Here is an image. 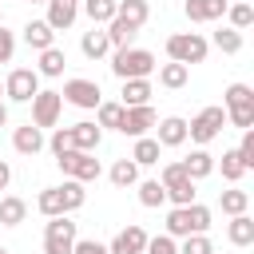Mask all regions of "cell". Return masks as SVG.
<instances>
[{
  "label": "cell",
  "instance_id": "cell-31",
  "mask_svg": "<svg viewBox=\"0 0 254 254\" xmlns=\"http://www.w3.org/2000/svg\"><path fill=\"white\" fill-rule=\"evenodd\" d=\"M79 8H83V16L91 20V28H103V24L115 20V0H83Z\"/></svg>",
  "mask_w": 254,
  "mask_h": 254
},
{
  "label": "cell",
  "instance_id": "cell-5",
  "mask_svg": "<svg viewBox=\"0 0 254 254\" xmlns=\"http://www.w3.org/2000/svg\"><path fill=\"white\" fill-rule=\"evenodd\" d=\"M206 52H210V44H206V36H198V32H175V36H167V56H171V64L190 67V64H202Z\"/></svg>",
  "mask_w": 254,
  "mask_h": 254
},
{
  "label": "cell",
  "instance_id": "cell-12",
  "mask_svg": "<svg viewBox=\"0 0 254 254\" xmlns=\"http://www.w3.org/2000/svg\"><path fill=\"white\" fill-rule=\"evenodd\" d=\"M60 111H64V99H60V91H36L32 95V127H56L60 123Z\"/></svg>",
  "mask_w": 254,
  "mask_h": 254
},
{
  "label": "cell",
  "instance_id": "cell-24",
  "mask_svg": "<svg viewBox=\"0 0 254 254\" xmlns=\"http://www.w3.org/2000/svg\"><path fill=\"white\" fill-rule=\"evenodd\" d=\"M64 67H67V56H64V48H48V52H40L36 75H40V79H56V75H64Z\"/></svg>",
  "mask_w": 254,
  "mask_h": 254
},
{
  "label": "cell",
  "instance_id": "cell-7",
  "mask_svg": "<svg viewBox=\"0 0 254 254\" xmlns=\"http://www.w3.org/2000/svg\"><path fill=\"white\" fill-rule=\"evenodd\" d=\"M222 127H226V111H222V107H202V111L187 123V139L198 143V147H206V143H214V139L222 135Z\"/></svg>",
  "mask_w": 254,
  "mask_h": 254
},
{
  "label": "cell",
  "instance_id": "cell-4",
  "mask_svg": "<svg viewBox=\"0 0 254 254\" xmlns=\"http://www.w3.org/2000/svg\"><path fill=\"white\" fill-rule=\"evenodd\" d=\"M222 111H226V123H234L238 131H250L254 127V87L250 83H230L222 91Z\"/></svg>",
  "mask_w": 254,
  "mask_h": 254
},
{
  "label": "cell",
  "instance_id": "cell-42",
  "mask_svg": "<svg viewBox=\"0 0 254 254\" xmlns=\"http://www.w3.org/2000/svg\"><path fill=\"white\" fill-rule=\"evenodd\" d=\"M234 151H238V159H242V167L250 171V167H254V127H250V131H242V143H238Z\"/></svg>",
  "mask_w": 254,
  "mask_h": 254
},
{
  "label": "cell",
  "instance_id": "cell-27",
  "mask_svg": "<svg viewBox=\"0 0 254 254\" xmlns=\"http://www.w3.org/2000/svg\"><path fill=\"white\" fill-rule=\"evenodd\" d=\"M250 24H254V4H250V0H230V4H226V28L246 32Z\"/></svg>",
  "mask_w": 254,
  "mask_h": 254
},
{
  "label": "cell",
  "instance_id": "cell-41",
  "mask_svg": "<svg viewBox=\"0 0 254 254\" xmlns=\"http://www.w3.org/2000/svg\"><path fill=\"white\" fill-rule=\"evenodd\" d=\"M48 147H52V155H56V159H60V155H67V151H71V131H67V127H56V131H52V139H48Z\"/></svg>",
  "mask_w": 254,
  "mask_h": 254
},
{
  "label": "cell",
  "instance_id": "cell-29",
  "mask_svg": "<svg viewBox=\"0 0 254 254\" xmlns=\"http://www.w3.org/2000/svg\"><path fill=\"white\" fill-rule=\"evenodd\" d=\"M103 32H107L111 52H115V48H131V40L139 36V28H131V24H127V20H119V16H115L111 24H103Z\"/></svg>",
  "mask_w": 254,
  "mask_h": 254
},
{
  "label": "cell",
  "instance_id": "cell-46",
  "mask_svg": "<svg viewBox=\"0 0 254 254\" xmlns=\"http://www.w3.org/2000/svg\"><path fill=\"white\" fill-rule=\"evenodd\" d=\"M4 123H8V103L0 99V127H4Z\"/></svg>",
  "mask_w": 254,
  "mask_h": 254
},
{
  "label": "cell",
  "instance_id": "cell-15",
  "mask_svg": "<svg viewBox=\"0 0 254 254\" xmlns=\"http://www.w3.org/2000/svg\"><path fill=\"white\" fill-rule=\"evenodd\" d=\"M226 4H230V0H187L183 12H187L190 24H214V20L226 16Z\"/></svg>",
  "mask_w": 254,
  "mask_h": 254
},
{
  "label": "cell",
  "instance_id": "cell-32",
  "mask_svg": "<svg viewBox=\"0 0 254 254\" xmlns=\"http://www.w3.org/2000/svg\"><path fill=\"white\" fill-rule=\"evenodd\" d=\"M95 123H99V131H119V123H123V103L103 99V103L95 107Z\"/></svg>",
  "mask_w": 254,
  "mask_h": 254
},
{
  "label": "cell",
  "instance_id": "cell-51",
  "mask_svg": "<svg viewBox=\"0 0 254 254\" xmlns=\"http://www.w3.org/2000/svg\"><path fill=\"white\" fill-rule=\"evenodd\" d=\"M0 254H8V250H4V246H0Z\"/></svg>",
  "mask_w": 254,
  "mask_h": 254
},
{
  "label": "cell",
  "instance_id": "cell-48",
  "mask_svg": "<svg viewBox=\"0 0 254 254\" xmlns=\"http://www.w3.org/2000/svg\"><path fill=\"white\" fill-rule=\"evenodd\" d=\"M0 24H4V8H0Z\"/></svg>",
  "mask_w": 254,
  "mask_h": 254
},
{
  "label": "cell",
  "instance_id": "cell-17",
  "mask_svg": "<svg viewBox=\"0 0 254 254\" xmlns=\"http://www.w3.org/2000/svg\"><path fill=\"white\" fill-rule=\"evenodd\" d=\"M44 147H48V139H44V131H40V127L24 123V127H16V131H12V151H16V155H28V159H32V155H40Z\"/></svg>",
  "mask_w": 254,
  "mask_h": 254
},
{
  "label": "cell",
  "instance_id": "cell-30",
  "mask_svg": "<svg viewBox=\"0 0 254 254\" xmlns=\"http://www.w3.org/2000/svg\"><path fill=\"white\" fill-rule=\"evenodd\" d=\"M79 52H83L87 60H103V56L111 52V44H107V32H103V28H91V32H83V40H79Z\"/></svg>",
  "mask_w": 254,
  "mask_h": 254
},
{
  "label": "cell",
  "instance_id": "cell-40",
  "mask_svg": "<svg viewBox=\"0 0 254 254\" xmlns=\"http://www.w3.org/2000/svg\"><path fill=\"white\" fill-rule=\"evenodd\" d=\"M143 254H179V242L171 234H155V238H147Z\"/></svg>",
  "mask_w": 254,
  "mask_h": 254
},
{
  "label": "cell",
  "instance_id": "cell-26",
  "mask_svg": "<svg viewBox=\"0 0 254 254\" xmlns=\"http://www.w3.org/2000/svg\"><path fill=\"white\" fill-rule=\"evenodd\" d=\"M159 155H163V147L155 143V135H143V139H135V147H131V163L135 167H155L159 163Z\"/></svg>",
  "mask_w": 254,
  "mask_h": 254
},
{
  "label": "cell",
  "instance_id": "cell-13",
  "mask_svg": "<svg viewBox=\"0 0 254 254\" xmlns=\"http://www.w3.org/2000/svg\"><path fill=\"white\" fill-rule=\"evenodd\" d=\"M155 123H159V115H155L151 103H143V107H123V123H119V131L131 135V139H143V135H151Z\"/></svg>",
  "mask_w": 254,
  "mask_h": 254
},
{
  "label": "cell",
  "instance_id": "cell-3",
  "mask_svg": "<svg viewBox=\"0 0 254 254\" xmlns=\"http://www.w3.org/2000/svg\"><path fill=\"white\" fill-rule=\"evenodd\" d=\"M155 56L147 52V48H115V56H111V75L115 79H151L155 75Z\"/></svg>",
  "mask_w": 254,
  "mask_h": 254
},
{
  "label": "cell",
  "instance_id": "cell-21",
  "mask_svg": "<svg viewBox=\"0 0 254 254\" xmlns=\"http://www.w3.org/2000/svg\"><path fill=\"white\" fill-rule=\"evenodd\" d=\"M67 131H71V151H95V147L103 143V131H99V123H91V119L71 123Z\"/></svg>",
  "mask_w": 254,
  "mask_h": 254
},
{
  "label": "cell",
  "instance_id": "cell-39",
  "mask_svg": "<svg viewBox=\"0 0 254 254\" xmlns=\"http://www.w3.org/2000/svg\"><path fill=\"white\" fill-rule=\"evenodd\" d=\"M179 254H214V242L210 234H187L179 238Z\"/></svg>",
  "mask_w": 254,
  "mask_h": 254
},
{
  "label": "cell",
  "instance_id": "cell-1",
  "mask_svg": "<svg viewBox=\"0 0 254 254\" xmlns=\"http://www.w3.org/2000/svg\"><path fill=\"white\" fill-rule=\"evenodd\" d=\"M83 202H87V190H83V183H75V179H64L60 187H44V190H40V198H36V210H40L44 218H60V214H75Z\"/></svg>",
  "mask_w": 254,
  "mask_h": 254
},
{
  "label": "cell",
  "instance_id": "cell-22",
  "mask_svg": "<svg viewBox=\"0 0 254 254\" xmlns=\"http://www.w3.org/2000/svg\"><path fill=\"white\" fill-rule=\"evenodd\" d=\"M226 238H230V246H254V218L250 214H234L230 222H226Z\"/></svg>",
  "mask_w": 254,
  "mask_h": 254
},
{
  "label": "cell",
  "instance_id": "cell-9",
  "mask_svg": "<svg viewBox=\"0 0 254 254\" xmlns=\"http://www.w3.org/2000/svg\"><path fill=\"white\" fill-rule=\"evenodd\" d=\"M159 183H163V190H167V202H175V206H190L194 202V183L183 175V167L179 163H163V171H159Z\"/></svg>",
  "mask_w": 254,
  "mask_h": 254
},
{
  "label": "cell",
  "instance_id": "cell-23",
  "mask_svg": "<svg viewBox=\"0 0 254 254\" xmlns=\"http://www.w3.org/2000/svg\"><path fill=\"white\" fill-rule=\"evenodd\" d=\"M115 16L127 20L131 28H143L151 20V4L147 0H115Z\"/></svg>",
  "mask_w": 254,
  "mask_h": 254
},
{
  "label": "cell",
  "instance_id": "cell-45",
  "mask_svg": "<svg viewBox=\"0 0 254 254\" xmlns=\"http://www.w3.org/2000/svg\"><path fill=\"white\" fill-rule=\"evenodd\" d=\"M8 183H12V167L0 159V190H8Z\"/></svg>",
  "mask_w": 254,
  "mask_h": 254
},
{
  "label": "cell",
  "instance_id": "cell-11",
  "mask_svg": "<svg viewBox=\"0 0 254 254\" xmlns=\"http://www.w3.org/2000/svg\"><path fill=\"white\" fill-rule=\"evenodd\" d=\"M36 91H40L36 67H12V71H8V79H4V99H12V103H32Z\"/></svg>",
  "mask_w": 254,
  "mask_h": 254
},
{
  "label": "cell",
  "instance_id": "cell-38",
  "mask_svg": "<svg viewBox=\"0 0 254 254\" xmlns=\"http://www.w3.org/2000/svg\"><path fill=\"white\" fill-rule=\"evenodd\" d=\"M214 167H222V179L226 183H234L238 187V179L246 175V167H242V159H238V151L230 147V151H222V163H214Z\"/></svg>",
  "mask_w": 254,
  "mask_h": 254
},
{
  "label": "cell",
  "instance_id": "cell-47",
  "mask_svg": "<svg viewBox=\"0 0 254 254\" xmlns=\"http://www.w3.org/2000/svg\"><path fill=\"white\" fill-rule=\"evenodd\" d=\"M28 4H48V0H28Z\"/></svg>",
  "mask_w": 254,
  "mask_h": 254
},
{
  "label": "cell",
  "instance_id": "cell-50",
  "mask_svg": "<svg viewBox=\"0 0 254 254\" xmlns=\"http://www.w3.org/2000/svg\"><path fill=\"white\" fill-rule=\"evenodd\" d=\"M71 4H83V0H71Z\"/></svg>",
  "mask_w": 254,
  "mask_h": 254
},
{
  "label": "cell",
  "instance_id": "cell-33",
  "mask_svg": "<svg viewBox=\"0 0 254 254\" xmlns=\"http://www.w3.org/2000/svg\"><path fill=\"white\" fill-rule=\"evenodd\" d=\"M218 206H222V214H230V218H234V214H246V210H250V194L238 190V187H230V190L218 194Z\"/></svg>",
  "mask_w": 254,
  "mask_h": 254
},
{
  "label": "cell",
  "instance_id": "cell-49",
  "mask_svg": "<svg viewBox=\"0 0 254 254\" xmlns=\"http://www.w3.org/2000/svg\"><path fill=\"white\" fill-rule=\"evenodd\" d=\"M0 95H4V83H0Z\"/></svg>",
  "mask_w": 254,
  "mask_h": 254
},
{
  "label": "cell",
  "instance_id": "cell-36",
  "mask_svg": "<svg viewBox=\"0 0 254 254\" xmlns=\"http://www.w3.org/2000/svg\"><path fill=\"white\" fill-rule=\"evenodd\" d=\"M107 179H111L115 187H135V183H139V167H135L131 159H115L111 171H107Z\"/></svg>",
  "mask_w": 254,
  "mask_h": 254
},
{
  "label": "cell",
  "instance_id": "cell-6",
  "mask_svg": "<svg viewBox=\"0 0 254 254\" xmlns=\"http://www.w3.org/2000/svg\"><path fill=\"white\" fill-rule=\"evenodd\" d=\"M75 238H79V222H71L67 214L44 222V254H71Z\"/></svg>",
  "mask_w": 254,
  "mask_h": 254
},
{
  "label": "cell",
  "instance_id": "cell-25",
  "mask_svg": "<svg viewBox=\"0 0 254 254\" xmlns=\"http://www.w3.org/2000/svg\"><path fill=\"white\" fill-rule=\"evenodd\" d=\"M151 95H155V87H151V79H123V107H143V103H151Z\"/></svg>",
  "mask_w": 254,
  "mask_h": 254
},
{
  "label": "cell",
  "instance_id": "cell-37",
  "mask_svg": "<svg viewBox=\"0 0 254 254\" xmlns=\"http://www.w3.org/2000/svg\"><path fill=\"white\" fill-rule=\"evenodd\" d=\"M135 187H139V202H143L147 210H155V206L167 202V190H163L159 179H143V183H135Z\"/></svg>",
  "mask_w": 254,
  "mask_h": 254
},
{
  "label": "cell",
  "instance_id": "cell-43",
  "mask_svg": "<svg viewBox=\"0 0 254 254\" xmlns=\"http://www.w3.org/2000/svg\"><path fill=\"white\" fill-rule=\"evenodd\" d=\"M12 56H16V32L0 24V64H12Z\"/></svg>",
  "mask_w": 254,
  "mask_h": 254
},
{
  "label": "cell",
  "instance_id": "cell-2",
  "mask_svg": "<svg viewBox=\"0 0 254 254\" xmlns=\"http://www.w3.org/2000/svg\"><path fill=\"white\" fill-rule=\"evenodd\" d=\"M206 230H210V206L190 202V206H171L167 210V230L163 234H171L175 242L187 238V234H206Z\"/></svg>",
  "mask_w": 254,
  "mask_h": 254
},
{
  "label": "cell",
  "instance_id": "cell-35",
  "mask_svg": "<svg viewBox=\"0 0 254 254\" xmlns=\"http://www.w3.org/2000/svg\"><path fill=\"white\" fill-rule=\"evenodd\" d=\"M187 79H190V67H183V64H163V67H159V83H163L167 91L187 87Z\"/></svg>",
  "mask_w": 254,
  "mask_h": 254
},
{
  "label": "cell",
  "instance_id": "cell-10",
  "mask_svg": "<svg viewBox=\"0 0 254 254\" xmlns=\"http://www.w3.org/2000/svg\"><path fill=\"white\" fill-rule=\"evenodd\" d=\"M60 99H64V103H71V107H79V111H95V107L103 103V91H99V83H95V79L75 75V79H67V83H64Z\"/></svg>",
  "mask_w": 254,
  "mask_h": 254
},
{
  "label": "cell",
  "instance_id": "cell-20",
  "mask_svg": "<svg viewBox=\"0 0 254 254\" xmlns=\"http://www.w3.org/2000/svg\"><path fill=\"white\" fill-rule=\"evenodd\" d=\"M20 40H24L32 52H48V48H56V32H52L44 20H28V24L20 28Z\"/></svg>",
  "mask_w": 254,
  "mask_h": 254
},
{
  "label": "cell",
  "instance_id": "cell-28",
  "mask_svg": "<svg viewBox=\"0 0 254 254\" xmlns=\"http://www.w3.org/2000/svg\"><path fill=\"white\" fill-rule=\"evenodd\" d=\"M28 218V202L16 194H0V226H20Z\"/></svg>",
  "mask_w": 254,
  "mask_h": 254
},
{
  "label": "cell",
  "instance_id": "cell-8",
  "mask_svg": "<svg viewBox=\"0 0 254 254\" xmlns=\"http://www.w3.org/2000/svg\"><path fill=\"white\" fill-rule=\"evenodd\" d=\"M56 163H60V171H64L67 179H75V183H95V179L103 175V163L95 159V151H67V155H60Z\"/></svg>",
  "mask_w": 254,
  "mask_h": 254
},
{
  "label": "cell",
  "instance_id": "cell-16",
  "mask_svg": "<svg viewBox=\"0 0 254 254\" xmlns=\"http://www.w3.org/2000/svg\"><path fill=\"white\" fill-rule=\"evenodd\" d=\"M155 143L159 147H183L187 143V119L183 115H167L155 123Z\"/></svg>",
  "mask_w": 254,
  "mask_h": 254
},
{
  "label": "cell",
  "instance_id": "cell-34",
  "mask_svg": "<svg viewBox=\"0 0 254 254\" xmlns=\"http://www.w3.org/2000/svg\"><path fill=\"white\" fill-rule=\"evenodd\" d=\"M206 44H214L222 56H238V52H242V32H234V28H218Z\"/></svg>",
  "mask_w": 254,
  "mask_h": 254
},
{
  "label": "cell",
  "instance_id": "cell-14",
  "mask_svg": "<svg viewBox=\"0 0 254 254\" xmlns=\"http://www.w3.org/2000/svg\"><path fill=\"white\" fill-rule=\"evenodd\" d=\"M147 230L139 226V222H127L111 242H107V254H143V246H147Z\"/></svg>",
  "mask_w": 254,
  "mask_h": 254
},
{
  "label": "cell",
  "instance_id": "cell-44",
  "mask_svg": "<svg viewBox=\"0 0 254 254\" xmlns=\"http://www.w3.org/2000/svg\"><path fill=\"white\" fill-rule=\"evenodd\" d=\"M71 254H107V242H95V238H75Z\"/></svg>",
  "mask_w": 254,
  "mask_h": 254
},
{
  "label": "cell",
  "instance_id": "cell-19",
  "mask_svg": "<svg viewBox=\"0 0 254 254\" xmlns=\"http://www.w3.org/2000/svg\"><path fill=\"white\" fill-rule=\"evenodd\" d=\"M179 167H183V175H187L190 183H198V179L214 175V155H210L206 147H194L187 159H179Z\"/></svg>",
  "mask_w": 254,
  "mask_h": 254
},
{
  "label": "cell",
  "instance_id": "cell-18",
  "mask_svg": "<svg viewBox=\"0 0 254 254\" xmlns=\"http://www.w3.org/2000/svg\"><path fill=\"white\" fill-rule=\"evenodd\" d=\"M75 20H79V4H71V0H48V16H44V24H48L52 32H67Z\"/></svg>",
  "mask_w": 254,
  "mask_h": 254
}]
</instances>
